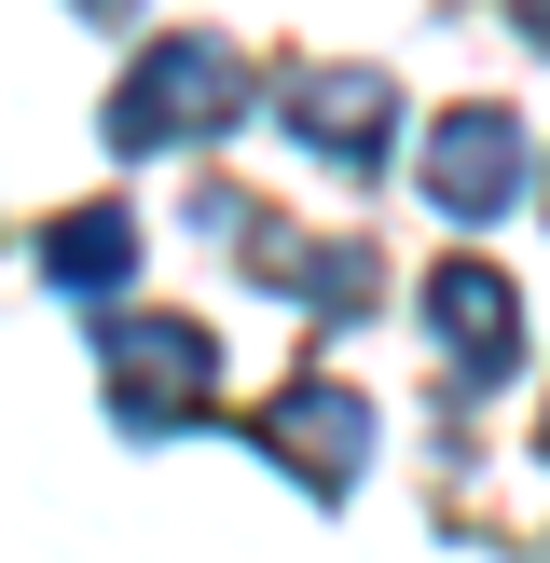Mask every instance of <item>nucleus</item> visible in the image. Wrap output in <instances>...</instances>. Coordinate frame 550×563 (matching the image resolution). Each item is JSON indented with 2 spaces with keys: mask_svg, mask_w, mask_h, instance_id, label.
Masks as SVG:
<instances>
[{
  "mask_svg": "<svg viewBox=\"0 0 550 563\" xmlns=\"http://www.w3.org/2000/svg\"><path fill=\"white\" fill-rule=\"evenodd\" d=\"M248 97H262V82H248L234 42H152L124 69V97H110V152H193V137H220Z\"/></svg>",
  "mask_w": 550,
  "mask_h": 563,
  "instance_id": "f257e3e1",
  "label": "nucleus"
},
{
  "mask_svg": "<svg viewBox=\"0 0 550 563\" xmlns=\"http://www.w3.org/2000/svg\"><path fill=\"white\" fill-rule=\"evenodd\" d=\"M248 440H262V454L289 467L302 495H358V454H372V399H358V385H330V372H302V385H275V412H262Z\"/></svg>",
  "mask_w": 550,
  "mask_h": 563,
  "instance_id": "f03ea898",
  "label": "nucleus"
},
{
  "mask_svg": "<svg viewBox=\"0 0 550 563\" xmlns=\"http://www.w3.org/2000/svg\"><path fill=\"white\" fill-rule=\"evenodd\" d=\"M289 137L317 165H344V179H385V152H399V82L385 69H289Z\"/></svg>",
  "mask_w": 550,
  "mask_h": 563,
  "instance_id": "7ed1b4c3",
  "label": "nucleus"
},
{
  "mask_svg": "<svg viewBox=\"0 0 550 563\" xmlns=\"http://www.w3.org/2000/svg\"><path fill=\"white\" fill-rule=\"evenodd\" d=\"M207 330L193 317H110V399H124V427L152 440V427H193L207 412Z\"/></svg>",
  "mask_w": 550,
  "mask_h": 563,
  "instance_id": "20e7f679",
  "label": "nucleus"
},
{
  "mask_svg": "<svg viewBox=\"0 0 550 563\" xmlns=\"http://www.w3.org/2000/svg\"><path fill=\"white\" fill-rule=\"evenodd\" d=\"M509 192H522V124L482 110V97L440 110V124H427V207H440V220H495Z\"/></svg>",
  "mask_w": 550,
  "mask_h": 563,
  "instance_id": "39448f33",
  "label": "nucleus"
},
{
  "mask_svg": "<svg viewBox=\"0 0 550 563\" xmlns=\"http://www.w3.org/2000/svg\"><path fill=\"white\" fill-rule=\"evenodd\" d=\"M427 317H440V344H454L468 385H495V372L522 357V302H509L495 262H440V275H427Z\"/></svg>",
  "mask_w": 550,
  "mask_h": 563,
  "instance_id": "423d86ee",
  "label": "nucleus"
},
{
  "mask_svg": "<svg viewBox=\"0 0 550 563\" xmlns=\"http://www.w3.org/2000/svg\"><path fill=\"white\" fill-rule=\"evenodd\" d=\"M42 275L82 289V302H110V289L138 275V207H69V220L42 234Z\"/></svg>",
  "mask_w": 550,
  "mask_h": 563,
  "instance_id": "0eeeda50",
  "label": "nucleus"
},
{
  "mask_svg": "<svg viewBox=\"0 0 550 563\" xmlns=\"http://www.w3.org/2000/svg\"><path fill=\"white\" fill-rule=\"evenodd\" d=\"M509 27H522V42H537V55H550V0H509Z\"/></svg>",
  "mask_w": 550,
  "mask_h": 563,
  "instance_id": "6e6552de",
  "label": "nucleus"
},
{
  "mask_svg": "<svg viewBox=\"0 0 550 563\" xmlns=\"http://www.w3.org/2000/svg\"><path fill=\"white\" fill-rule=\"evenodd\" d=\"M82 14H124V0H82Z\"/></svg>",
  "mask_w": 550,
  "mask_h": 563,
  "instance_id": "1a4fd4ad",
  "label": "nucleus"
},
{
  "mask_svg": "<svg viewBox=\"0 0 550 563\" xmlns=\"http://www.w3.org/2000/svg\"><path fill=\"white\" fill-rule=\"evenodd\" d=\"M537 454H550V427H537Z\"/></svg>",
  "mask_w": 550,
  "mask_h": 563,
  "instance_id": "9d476101",
  "label": "nucleus"
}]
</instances>
